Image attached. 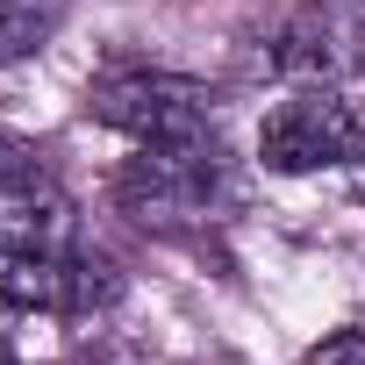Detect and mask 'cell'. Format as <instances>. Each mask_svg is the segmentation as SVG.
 <instances>
[{
	"label": "cell",
	"mask_w": 365,
	"mask_h": 365,
	"mask_svg": "<svg viewBox=\"0 0 365 365\" xmlns=\"http://www.w3.org/2000/svg\"><path fill=\"white\" fill-rule=\"evenodd\" d=\"M86 115L108 122L115 136H129L136 150H194V143H222L215 129V93L187 72L165 65H108L86 86Z\"/></svg>",
	"instance_id": "obj_1"
},
{
	"label": "cell",
	"mask_w": 365,
	"mask_h": 365,
	"mask_svg": "<svg viewBox=\"0 0 365 365\" xmlns=\"http://www.w3.org/2000/svg\"><path fill=\"white\" fill-rule=\"evenodd\" d=\"M230 194V172H222V143H194V150H136L115 172V208L136 230H201Z\"/></svg>",
	"instance_id": "obj_2"
},
{
	"label": "cell",
	"mask_w": 365,
	"mask_h": 365,
	"mask_svg": "<svg viewBox=\"0 0 365 365\" xmlns=\"http://www.w3.org/2000/svg\"><path fill=\"white\" fill-rule=\"evenodd\" d=\"M365 158V115L336 86H294L265 122H258V165L265 172H336Z\"/></svg>",
	"instance_id": "obj_3"
},
{
	"label": "cell",
	"mask_w": 365,
	"mask_h": 365,
	"mask_svg": "<svg viewBox=\"0 0 365 365\" xmlns=\"http://www.w3.org/2000/svg\"><path fill=\"white\" fill-rule=\"evenodd\" d=\"M265 65L294 86H344L365 72V0H301L265 36Z\"/></svg>",
	"instance_id": "obj_4"
},
{
	"label": "cell",
	"mask_w": 365,
	"mask_h": 365,
	"mask_svg": "<svg viewBox=\"0 0 365 365\" xmlns=\"http://www.w3.org/2000/svg\"><path fill=\"white\" fill-rule=\"evenodd\" d=\"M122 294V272L101 251L72 244H0V301L36 315H93Z\"/></svg>",
	"instance_id": "obj_5"
},
{
	"label": "cell",
	"mask_w": 365,
	"mask_h": 365,
	"mask_svg": "<svg viewBox=\"0 0 365 365\" xmlns=\"http://www.w3.org/2000/svg\"><path fill=\"white\" fill-rule=\"evenodd\" d=\"M0 244H72V201L43 150L0 129Z\"/></svg>",
	"instance_id": "obj_6"
},
{
	"label": "cell",
	"mask_w": 365,
	"mask_h": 365,
	"mask_svg": "<svg viewBox=\"0 0 365 365\" xmlns=\"http://www.w3.org/2000/svg\"><path fill=\"white\" fill-rule=\"evenodd\" d=\"M72 15V0H0V65L36 58Z\"/></svg>",
	"instance_id": "obj_7"
},
{
	"label": "cell",
	"mask_w": 365,
	"mask_h": 365,
	"mask_svg": "<svg viewBox=\"0 0 365 365\" xmlns=\"http://www.w3.org/2000/svg\"><path fill=\"white\" fill-rule=\"evenodd\" d=\"M301 365H365V329H329L322 344H308Z\"/></svg>",
	"instance_id": "obj_8"
},
{
	"label": "cell",
	"mask_w": 365,
	"mask_h": 365,
	"mask_svg": "<svg viewBox=\"0 0 365 365\" xmlns=\"http://www.w3.org/2000/svg\"><path fill=\"white\" fill-rule=\"evenodd\" d=\"M0 365H22V358H15V351H8V336H0Z\"/></svg>",
	"instance_id": "obj_9"
}]
</instances>
